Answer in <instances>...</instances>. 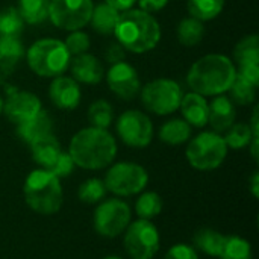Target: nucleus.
<instances>
[{"instance_id": "nucleus-5", "label": "nucleus", "mask_w": 259, "mask_h": 259, "mask_svg": "<svg viewBox=\"0 0 259 259\" xmlns=\"http://www.w3.org/2000/svg\"><path fill=\"white\" fill-rule=\"evenodd\" d=\"M29 68L41 77H56L65 73L71 55L64 41L56 38H42L35 41L26 53Z\"/></svg>"}, {"instance_id": "nucleus-31", "label": "nucleus", "mask_w": 259, "mask_h": 259, "mask_svg": "<svg viewBox=\"0 0 259 259\" xmlns=\"http://www.w3.org/2000/svg\"><path fill=\"white\" fill-rule=\"evenodd\" d=\"M114 120V109L109 102L99 99L88 108V121L93 127L108 129Z\"/></svg>"}, {"instance_id": "nucleus-24", "label": "nucleus", "mask_w": 259, "mask_h": 259, "mask_svg": "<svg viewBox=\"0 0 259 259\" xmlns=\"http://www.w3.org/2000/svg\"><path fill=\"white\" fill-rule=\"evenodd\" d=\"M225 238L226 235L214 231V229H200L194 234V249H199L200 252H203L205 255L214 256V258H220L223 244H225Z\"/></svg>"}, {"instance_id": "nucleus-38", "label": "nucleus", "mask_w": 259, "mask_h": 259, "mask_svg": "<svg viewBox=\"0 0 259 259\" xmlns=\"http://www.w3.org/2000/svg\"><path fill=\"white\" fill-rule=\"evenodd\" d=\"M164 259H199L197 250L187 244H176L168 249Z\"/></svg>"}, {"instance_id": "nucleus-23", "label": "nucleus", "mask_w": 259, "mask_h": 259, "mask_svg": "<svg viewBox=\"0 0 259 259\" xmlns=\"http://www.w3.org/2000/svg\"><path fill=\"white\" fill-rule=\"evenodd\" d=\"M118 17H120V12L117 9H114L112 6H109L106 3H100V5L94 6L90 23L97 33L111 35V33H114Z\"/></svg>"}, {"instance_id": "nucleus-29", "label": "nucleus", "mask_w": 259, "mask_h": 259, "mask_svg": "<svg viewBox=\"0 0 259 259\" xmlns=\"http://www.w3.org/2000/svg\"><path fill=\"white\" fill-rule=\"evenodd\" d=\"M24 24L17 8L8 6L0 9V38H18Z\"/></svg>"}, {"instance_id": "nucleus-27", "label": "nucleus", "mask_w": 259, "mask_h": 259, "mask_svg": "<svg viewBox=\"0 0 259 259\" xmlns=\"http://www.w3.org/2000/svg\"><path fill=\"white\" fill-rule=\"evenodd\" d=\"M49 5L50 0H20L17 9L24 23L39 24L49 18Z\"/></svg>"}, {"instance_id": "nucleus-20", "label": "nucleus", "mask_w": 259, "mask_h": 259, "mask_svg": "<svg viewBox=\"0 0 259 259\" xmlns=\"http://www.w3.org/2000/svg\"><path fill=\"white\" fill-rule=\"evenodd\" d=\"M30 146L32 150V158L33 161L41 167V168H49L55 159L58 158V155L62 152L61 150V144L58 141V138L53 134L44 135L38 140H35Z\"/></svg>"}, {"instance_id": "nucleus-9", "label": "nucleus", "mask_w": 259, "mask_h": 259, "mask_svg": "<svg viewBox=\"0 0 259 259\" xmlns=\"http://www.w3.org/2000/svg\"><path fill=\"white\" fill-rule=\"evenodd\" d=\"M123 244L131 259H153L159 250V232L150 220L129 223L123 232Z\"/></svg>"}, {"instance_id": "nucleus-8", "label": "nucleus", "mask_w": 259, "mask_h": 259, "mask_svg": "<svg viewBox=\"0 0 259 259\" xmlns=\"http://www.w3.org/2000/svg\"><path fill=\"white\" fill-rule=\"evenodd\" d=\"M149 182V175L146 168L135 162H117L114 164L106 176H105V187L106 191L118 196V197H129L144 191Z\"/></svg>"}, {"instance_id": "nucleus-37", "label": "nucleus", "mask_w": 259, "mask_h": 259, "mask_svg": "<svg viewBox=\"0 0 259 259\" xmlns=\"http://www.w3.org/2000/svg\"><path fill=\"white\" fill-rule=\"evenodd\" d=\"M74 167H76V165H74V162H73L70 153H68V152H61V153L58 155V158L55 159V162H53L47 170L52 171L56 178L62 179V178H68V176L73 173Z\"/></svg>"}, {"instance_id": "nucleus-16", "label": "nucleus", "mask_w": 259, "mask_h": 259, "mask_svg": "<svg viewBox=\"0 0 259 259\" xmlns=\"http://www.w3.org/2000/svg\"><path fill=\"white\" fill-rule=\"evenodd\" d=\"M208 124L212 127L214 132L222 134L226 132L234 123L237 117L235 103L225 94L214 96L211 103H208Z\"/></svg>"}, {"instance_id": "nucleus-32", "label": "nucleus", "mask_w": 259, "mask_h": 259, "mask_svg": "<svg viewBox=\"0 0 259 259\" xmlns=\"http://www.w3.org/2000/svg\"><path fill=\"white\" fill-rule=\"evenodd\" d=\"M220 259H252V246L238 235H228L225 238Z\"/></svg>"}, {"instance_id": "nucleus-45", "label": "nucleus", "mask_w": 259, "mask_h": 259, "mask_svg": "<svg viewBox=\"0 0 259 259\" xmlns=\"http://www.w3.org/2000/svg\"><path fill=\"white\" fill-rule=\"evenodd\" d=\"M103 259H121V258H118V256H106V258H103Z\"/></svg>"}, {"instance_id": "nucleus-13", "label": "nucleus", "mask_w": 259, "mask_h": 259, "mask_svg": "<svg viewBox=\"0 0 259 259\" xmlns=\"http://www.w3.org/2000/svg\"><path fill=\"white\" fill-rule=\"evenodd\" d=\"M106 82L109 90L123 100L135 99L141 90V80L137 70L124 61L111 65L106 73Z\"/></svg>"}, {"instance_id": "nucleus-11", "label": "nucleus", "mask_w": 259, "mask_h": 259, "mask_svg": "<svg viewBox=\"0 0 259 259\" xmlns=\"http://www.w3.org/2000/svg\"><path fill=\"white\" fill-rule=\"evenodd\" d=\"M93 9V0H50L49 18L62 30H80L90 23Z\"/></svg>"}, {"instance_id": "nucleus-36", "label": "nucleus", "mask_w": 259, "mask_h": 259, "mask_svg": "<svg viewBox=\"0 0 259 259\" xmlns=\"http://www.w3.org/2000/svg\"><path fill=\"white\" fill-rule=\"evenodd\" d=\"M68 53L71 56H77V55H82V53H87V50L90 49V36L82 32V30H73L70 32V35L67 36V39L64 41Z\"/></svg>"}, {"instance_id": "nucleus-4", "label": "nucleus", "mask_w": 259, "mask_h": 259, "mask_svg": "<svg viewBox=\"0 0 259 259\" xmlns=\"http://www.w3.org/2000/svg\"><path fill=\"white\" fill-rule=\"evenodd\" d=\"M27 206L41 215L56 214L64 200L61 179L46 168L33 170L27 175L23 185Z\"/></svg>"}, {"instance_id": "nucleus-12", "label": "nucleus", "mask_w": 259, "mask_h": 259, "mask_svg": "<svg viewBox=\"0 0 259 259\" xmlns=\"http://www.w3.org/2000/svg\"><path fill=\"white\" fill-rule=\"evenodd\" d=\"M117 134L121 141L134 149H144L153 140L152 120L138 109L123 112L117 120Z\"/></svg>"}, {"instance_id": "nucleus-41", "label": "nucleus", "mask_w": 259, "mask_h": 259, "mask_svg": "<svg viewBox=\"0 0 259 259\" xmlns=\"http://www.w3.org/2000/svg\"><path fill=\"white\" fill-rule=\"evenodd\" d=\"M140 5V9L149 14L158 12L161 9H164L168 3V0H137Z\"/></svg>"}, {"instance_id": "nucleus-2", "label": "nucleus", "mask_w": 259, "mask_h": 259, "mask_svg": "<svg viewBox=\"0 0 259 259\" xmlns=\"http://www.w3.org/2000/svg\"><path fill=\"white\" fill-rule=\"evenodd\" d=\"M68 153L74 165L83 170H102L111 165L117 156V141L108 129L85 127L70 141Z\"/></svg>"}, {"instance_id": "nucleus-17", "label": "nucleus", "mask_w": 259, "mask_h": 259, "mask_svg": "<svg viewBox=\"0 0 259 259\" xmlns=\"http://www.w3.org/2000/svg\"><path fill=\"white\" fill-rule=\"evenodd\" d=\"M71 77L77 83L96 85L103 79V65L102 62L90 53H82L70 59Z\"/></svg>"}, {"instance_id": "nucleus-35", "label": "nucleus", "mask_w": 259, "mask_h": 259, "mask_svg": "<svg viewBox=\"0 0 259 259\" xmlns=\"http://www.w3.org/2000/svg\"><path fill=\"white\" fill-rule=\"evenodd\" d=\"M106 187L103 184L102 179H97V178H93V179H88L85 181L80 187H79V191H77V197L80 202L87 203V205H94V203H99L105 194H106Z\"/></svg>"}, {"instance_id": "nucleus-18", "label": "nucleus", "mask_w": 259, "mask_h": 259, "mask_svg": "<svg viewBox=\"0 0 259 259\" xmlns=\"http://www.w3.org/2000/svg\"><path fill=\"white\" fill-rule=\"evenodd\" d=\"M179 109L182 112L184 120L194 127H203L208 124V100L206 97L191 91L182 96Z\"/></svg>"}, {"instance_id": "nucleus-22", "label": "nucleus", "mask_w": 259, "mask_h": 259, "mask_svg": "<svg viewBox=\"0 0 259 259\" xmlns=\"http://www.w3.org/2000/svg\"><path fill=\"white\" fill-rule=\"evenodd\" d=\"M159 140L168 146H181L191 137V126L184 118H171L159 127Z\"/></svg>"}, {"instance_id": "nucleus-14", "label": "nucleus", "mask_w": 259, "mask_h": 259, "mask_svg": "<svg viewBox=\"0 0 259 259\" xmlns=\"http://www.w3.org/2000/svg\"><path fill=\"white\" fill-rule=\"evenodd\" d=\"M41 100L29 91H14L3 100V112L14 124H21L41 111Z\"/></svg>"}, {"instance_id": "nucleus-34", "label": "nucleus", "mask_w": 259, "mask_h": 259, "mask_svg": "<svg viewBox=\"0 0 259 259\" xmlns=\"http://www.w3.org/2000/svg\"><path fill=\"white\" fill-rule=\"evenodd\" d=\"M229 93V99L237 103V105H250L255 102V97H256V87H253L252 83H249L247 80L241 79L240 76H235L232 85L229 87L228 90Z\"/></svg>"}, {"instance_id": "nucleus-42", "label": "nucleus", "mask_w": 259, "mask_h": 259, "mask_svg": "<svg viewBox=\"0 0 259 259\" xmlns=\"http://www.w3.org/2000/svg\"><path fill=\"white\" fill-rule=\"evenodd\" d=\"M105 3L112 6L118 12H124L127 9H132V6L137 3V0H105Z\"/></svg>"}, {"instance_id": "nucleus-33", "label": "nucleus", "mask_w": 259, "mask_h": 259, "mask_svg": "<svg viewBox=\"0 0 259 259\" xmlns=\"http://www.w3.org/2000/svg\"><path fill=\"white\" fill-rule=\"evenodd\" d=\"M223 138H225L228 149L240 150L250 144V141L253 140V134H252L249 123H234L226 131V135Z\"/></svg>"}, {"instance_id": "nucleus-15", "label": "nucleus", "mask_w": 259, "mask_h": 259, "mask_svg": "<svg viewBox=\"0 0 259 259\" xmlns=\"http://www.w3.org/2000/svg\"><path fill=\"white\" fill-rule=\"evenodd\" d=\"M49 97L58 109L71 111L80 103V87L73 77L61 74L53 77L49 87Z\"/></svg>"}, {"instance_id": "nucleus-28", "label": "nucleus", "mask_w": 259, "mask_h": 259, "mask_svg": "<svg viewBox=\"0 0 259 259\" xmlns=\"http://www.w3.org/2000/svg\"><path fill=\"white\" fill-rule=\"evenodd\" d=\"M225 8V0H188L187 9L190 17L199 21H209L214 20Z\"/></svg>"}, {"instance_id": "nucleus-26", "label": "nucleus", "mask_w": 259, "mask_h": 259, "mask_svg": "<svg viewBox=\"0 0 259 259\" xmlns=\"http://www.w3.org/2000/svg\"><path fill=\"white\" fill-rule=\"evenodd\" d=\"M178 39L182 46L185 47H194L197 44L202 42L203 36H205V26L202 21L188 17L181 20V23L178 24Z\"/></svg>"}, {"instance_id": "nucleus-19", "label": "nucleus", "mask_w": 259, "mask_h": 259, "mask_svg": "<svg viewBox=\"0 0 259 259\" xmlns=\"http://www.w3.org/2000/svg\"><path fill=\"white\" fill-rule=\"evenodd\" d=\"M53 120L47 111L41 109L35 117L17 126V135L27 144H32L35 140L52 134Z\"/></svg>"}, {"instance_id": "nucleus-6", "label": "nucleus", "mask_w": 259, "mask_h": 259, "mask_svg": "<svg viewBox=\"0 0 259 259\" xmlns=\"http://www.w3.org/2000/svg\"><path fill=\"white\" fill-rule=\"evenodd\" d=\"M228 146L225 143L223 135L217 132H202L194 137L187 146V159L196 170L200 171H211L219 168L226 156H228Z\"/></svg>"}, {"instance_id": "nucleus-43", "label": "nucleus", "mask_w": 259, "mask_h": 259, "mask_svg": "<svg viewBox=\"0 0 259 259\" xmlns=\"http://www.w3.org/2000/svg\"><path fill=\"white\" fill-rule=\"evenodd\" d=\"M249 187H250V193H252V196H253L255 199H258L259 197V173L258 171H255V173L252 175V178H250V181H249Z\"/></svg>"}, {"instance_id": "nucleus-7", "label": "nucleus", "mask_w": 259, "mask_h": 259, "mask_svg": "<svg viewBox=\"0 0 259 259\" xmlns=\"http://www.w3.org/2000/svg\"><path fill=\"white\" fill-rule=\"evenodd\" d=\"M140 94L144 108L156 115H170L178 111L184 96L181 85L167 77L155 79L146 83L140 90Z\"/></svg>"}, {"instance_id": "nucleus-10", "label": "nucleus", "mask_w": 259, "mask_h": 259, "mask_svg": "<svg viewBox=\"0 0 259 259\" xmlns=\"http://www.w3.org/2000/svg\"><path fill=\"white\" fill-rule=\"evenodd\" d=\"M131 208L124 200L108 199L94 211V229L100 237L115 238L121 235L131 223Z\"/></svg>"}, {"instance_id": "nucleus-40", "label": "nucleus", "mask_w": 259, "mask_h": 259, "mask_svg": "<svg viewBox=\"0 0 259 259\" xmlns=\"http://www.w3.org/2000/svg\"><path fill=\"white\" fill-rule=\"evenodd\" d=\"M105 58H106V61H108L109 64L121 62V61H124V58H126V50H124L118 42H114V44H111V46L106 49Z\"/></svg>"}, {"instance_id": "nucleus-21", "label": "nucleus", "mask_w": 259, "mask_h": 259, "mask_svg": "<svg viewBox=\"0 0 259 259\" xmlns=\"http://www.w3.org/2000/svg\"><path fill=\"white\" fill-rule=\"evenodd\" d=\"M24 56V46L18 38H0V74H9Z\"/></svg>"}, {"instance_id": "nucleus-39", "label": "nucleus", "mask_w": 259, "mask_h": 259, "mask_svg": "<svg viewBox=\"0 0 259 259\" xmlns=\"http://www.w3.org/2000/svg\"><path fill=\"white\" fill-rule=\"evenodd\" d=\"M237 76H240L241 79L247 80L249 83H252L253 87L258 88L259 83V64H250V65H241L237 70Z\"/></svg>"}, {"instance_id": "nucleus-1", "label": "nucleus", "mask_w": 259, "mask_h": 259, "mask_svg": "<svg viewBox=\"0 0 259 259\" xmlns=\"http://www.w3.org/2000/svg\"><path fill=\"white\" fill-rule=\"evenodd\" d=\"M235 76L237 68L231 58L220 53H209L190 67L187 83L191 91L203 97H214L228 93Z\"/></svg>"}, {"instance_id": "nucleus-30", "label": "nucleus", "mask_w": 259, "mask_h": 259, "mask_svg": "<svg viewBox=\"0 0 259 259\" xmlns=\"http://www.w3.org/2000/svg\"><path fill=\"white\" fill-rule=\"evenodd\" d=\"M162 211V197L155 191L143 193L135 202V212L143 220H152Z\"/></svg>"}, {"instance_id": "nucleus-3", "label": "nucleus", "mask_w": 259, "mask_h": 259, "mask_svg": "<svg viewBox=\"0 0 259 259\" xmlns=\"http://www.w3.org/2000/svg\"><path fill=\"white\" fill-rule=\"evenodd\" d=\"M114 35L126 52L141 55L158 46L161 27L152 14L141 9H127L120 14Z\"/></svg>"}, {"instance_id": "nucleus-25", "label": "nucleus", "mask_w": 259, "mask_h": 259, "mask_svg": "<svg viewBox=\"0 0 259 259\" xmlns=\"http://www.w3.org/2000/svg\"><path fill=\"white\" fill-rule=\"evenodd\" d=\"M234 61L238 67L241 65H250L259 64V36L256 33L246 35L243 39H240L232 52Z\"/></svg>"}, {"instance_id": "nucleus-44", "label": "nucleus", "mask_w": 259, "mask_h": 259, "mask_svg": "<svg viewBox=\"0 0 259 259\" xmlns=\"http://www.w3.org/2000/svg\"><path fill=\"white\" fill-rule=\"evenodd\" d=\"M3 112V97H2V94H0V114Z\"/></svg>"}]
</instances>
